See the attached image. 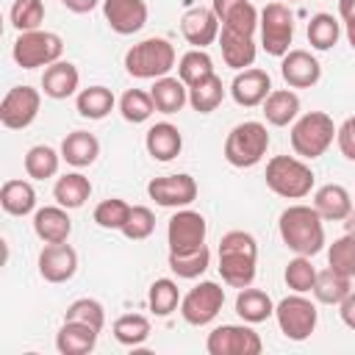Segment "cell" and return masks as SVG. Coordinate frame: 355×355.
I'll return each instance as SVG.
<instances>
[{
    "label": "cell",
    "mask_w": 355,
    "mask_h": 355,
    "mask_svg": "<svg viewBox=\"0 0 355 355\" xmlns=\"http://www.w3.org/2000/svg\"><path fill=\"white\" fill-rule=\"evenodd\" d=\"M277 230L283 244L297 255L313 258L324 247V225L313 205H288L277 219Z\"/></svg>",
    "instance_id": "cell-1"
},
{
    "label": "cell",
    "mask_w": 355,
    "mask_h": 355,
    "mask_svg": "<svg viewBox=\"0 0 355 355\" xmlns=\"http://www.w3.org/2000/svg\"><path fill=\"white\" fill-rule=\"evenodd\" d=\"M258 241L252 233L230 230L219 241V275L233 288H247L255 280Z\"/></svg>",
    "instance_id": "cell-2"
},
{
    "label": "cell",
    "mask_w": 355,
    "mask_h": 355,
    "mask_svg": "<svg viewBox=\"0 0 355 355\" xmlns=\"http://www.w3.org/2000/svg\"><path fill=\"white\" fill-rule=\"evenodd\" d=\"M266 186L283 200H302L313 189V169L294 155H275L266 161Z\"/></svg>",
    "instance_id": "cell-3"
},
{
    "label": "cell",
    "mask_w": 355,
    "mask_h": 355,
    "mask_svg": "<svg viewBox=\"0 0 355 355\" xmlns=\"http://www.w3.org/2000/svg\"><path fill=\"white\" fill-rule=\"evenodd\" d=\"M172 67H175V47L161 36L141 39L125 53V69L130 78L139 80H158L169 75Z\"/></svg>",
    "instance_id": "cell-4"
},
{
    "label": "cell",
    "mask_w": 355,
    "mask_h": 355,
    "mask_svg": "<svg viewBox=\"0 0 355 355\" xmlns=\"http://www.w3.org/2000/svg\"><path fill=\"white\" fill-rule=\"evenodd\" d=\"M336 130L338 128L333 125V116L330 114H324V111H308L300 119H294V125H291V133H288L291 150L300 158L313 161V158H319V155L327 153V147L336 139Z\"/></svg>",
    "instance_id": "cell-5"
},
{
    "label": "cell",
    "mask_w": 355,
    "mask_h": 355,
    "mask_svg": "<svg viewBox=\"0 0 355 355\" xmlns=\"http://www.w3.org/2000/svg\"><path fill=\"white\" fill-rule=\"evenodd\" d=\"M266 150H269V130L263 122L255 119L239 122L225 139V161L239 169H250L261 164Z\"/></svg>",
    "instance_id": "cell-6"
},
{
    "label": "cell",
    "mask_w": 355,
    "mask_h": 355,
    "mask_svg": "<svg viewBox=\"0 0 355 355\" xmlns=\"http://www.w3.org/2000/svg\"><path fill=\"white\" fill-rule=\"evenodd\" d=\"M64 53V42L58 33L53 31H25L17 36L11 55L17 61V67L22 69H36V67H50L55 61H61Z\"/></svg>",
    "instance_id": "cell-7"
},
{
    "label": "cell",
    "mask_w": 355,
    "mask_h": 355,
    "mask_svg": "<svg viewBox=\"0 0 355 355\" xmlns=\"http://www.w3.org/2000/svg\"><path fill=\"white\" fill-rule=\"evenodd\" d=\"M275 319H277V327L280 333L288 338V341H305L311 338V333L316 330V322H319V311L316 305L305 297V294H291V297H283L277 305H275Z\"/></svg>",
    "instance_id": "cell-8"
},
{
    "label": "cell",
    "mask_w": 355,
    "mask_h": 355,
    "mask_svg": "<svg viewBox=\"0 0 355 355\" xmlns=\"http://www.w3.org/2000/svg\"><path fill=\"white\" fill-rule=\"evenodd\" d=\"M261 28V44L269 55L283 58L288 53V44L294 39V14L286 3H266L258 19Z\"/></svg>",
    "instance_id": "cell-9"
},
{
    "label": "cell",
    "mask_w": 355,
    "mask_h": 355,
    "mask_svg": "<svg viewBox=\"0 0 355 355\" xmlns=\"http://www.w3.org/2000/svg\"><path fill=\"white\" fill-rule=\"evenodd\" d=\"M225 305V288L214 280H202L197 283L183 300H180V316L194 324V327H202L208 322L216 319V313L222 311Z\"/></svg>",
    "instance_id": "cell-10"
},
{
    "label": "cell",
    "mask_w": 355,
    "mask_h": 355,
    "mask_svg": "<svg viewBox=\"0 0 355 355\" xmlns=\"http://www.w3.org/2000/svg\"><path fill=\"white\" fill-rule=\"evenodd\" d=\"M205 349L208 355H258L263 341L250 324H219L208 333Z\"/></svg>",
    "instance_id": "cell-11"
},
{
    "label": "cell",
    "mask_w": 355,
    "mask_h": 355,
    "mask_svg": "<svg viewBox=\"0 0 355 355\" xmlns=\"http://www.w3.org/2000/svg\"><path fill=\"white\" fill-rule=\"evenodd\" d=\"M42 108V94L33 86H14L6 92L3 103H0V122L8 130H22L28 128Z\"/></svg>",
    "instance_id": "cell-12"
},
{
    "label": "cell",
    "mask_w": 355,
    "mask_h": 355,
    "mask_svg": "<svg viewBox=\"0 0 355 355\" xmlns=\"http://www.w3.org/2000/svg\"><path fill=\"white\" fill-rule=\"evenodd\" d=\"M205 233H208V222L202 214L191 211V208H180L178 214H172L169 225H166V244L169 252H189L205 244Z\"/></svg>",
    "instance_id": "cell-13"
},
{
    "label": "cell",
    "mask_w": 355,
    "mask_h": 355,
    "mask_svg": "<svg viewBox=\"0 0 355 355\" xmlns=\"http://www.w3.org/2000/svg\"><path fill=\"white\" fill-rule=\"evenodd\" d=\"M147 194L164 208H189L197 200V180L186 172L153 178L147 183Z\"/></svg>",
    "instance_id": "cell-14"
},
{
    "label": "cell",
    "mask_w": 355,
    "mask_h": 355,
    "mask_svg": "<svg viewBox=\"0 0 355 355\" xmlns=\"http://www.w3.org/2000/svg\"><path fill=\"white\" fill-rule=\"evenodd\" d=\"M219 31H222V25H219V17L214 14V8L191 6L180 17V33L191 47L205 50L208 44H214L219 39Z\"/></svg>",
    "instance_id": "cell-15"
},
{
    "label": "cell",
    "mask_w": 355,
    "mask_h": 355,
    "mask_svg": "<svg viewBox=\"0 0 355 355\" xmlns=\"http://www.w3.org/2000/svg\"><path fill=\"white\" fill-rule=\"evenodd\" d=\"M103 17L114 33L130 36L147 25V3L144 0H103Z\"/></svg>",
    "instance_id": "cell-16"
},
{
    "label": "cell",
    "mask_w": 355,
    "mask_h": 355,
    "mask_svg": "<svg viewBox=\"0 0 355 355\" xmlns=\"http://www.w3.org/2000/svg\"><path fill=\"white\" fill-rule=\"evenodd\" d=\"M78 272V252L61 241V244H44L39 252V275L47 283H67Z\"/></svg>",
    "instance_id": "cell-17"
},
{
    "label": "cell",
    "mask_w": 355,
    "mask_h": 355,
    "mask_svg": "<svg viewBox=\"0 0 355 355\" xmlns=\"http://www.w3.org/2000/svg\"><path fill=\"white\" fill-rule=\"evenodd\" d=\"M269 94H272V78H269V72H263L258 67L241 69L230 83V97L236 100V105H244V108L263 105V100Z\"/></svg>",
    "instance_id": "cell-18"
},
{
    "label": "cell",
    "mask_w": 355,
    "mask_h": 355,
    "mask_svg": "<svg viewBox=\"0 0 355 355\" xmlns=\"http://www.w3.org/2000/svg\"><path fill=\"white\" fill-rule=\"evenodd\" d=\"M280 75L291 89H311L322 78V64L308 50H288L280 58Z\"/></svg>",
    "instance_id": "cell-19"
},
{
    "label": "cell",
    "mask_w": 355,
    "mask_h": 355,
    "mask_svg": "<svg viewBox=\"0 0 355 355\" xmlns=\"http://www.w3.org/2000/svg\"><path fill=\"white\" fill-rule=\"evenodd\" d=\"M211 8L219 17V25L225 31L244 33V36H252L261 19V14L250 0H211Z\"/></svg>",
    "instance_id": "cell-20"
},
{
    "label": "cell",
    "mask_w": 355,
    "mask_h": 355,
    "mask_svg": "<svg viewBox=\"0 0 355 355\" xmlns=\"http://www.w3.org/2000/svg\"><path fill=\"white\" fill-rule=\"evenodd\" d=\"M33 233L44 244H61L72 233V219L64 205H44L33 214Z\"/></svg>",
    "instance_id": "cell-21"
},
{
    "label": "cell",
    "mask_w": 355,
    "mask_h": 355,
    "mask_svg": "<svg viewBox=\"0 0 355 355\" xmlns=\"http://www.w3.org/2000/svg\"><path fill=\"white\" fill-rule=\"evenodd\" d=\"M97 336L100 330H94L92 324L64 319V324L55 333V349L61 355H89L97 347Z\"/></svg>",
    "instance_id": "cell-22"
},
{
    "label": "cell",
    "mask_w": 355,
    "mask_h": 355,
    "mask_svg": "<svg viewBox=\"0 0 355 355\" xmlns=\"http://www.w3.org/2000/svg\"><path fill=\"white\" fill-rule=\"evenodd\" d=\"M78 83H80V72L75 64L69 61H55L50 67H44V75H42V89L47 97L53 100H67L78 92Z\"/></svg>",
    "instance_id": "cell-23"
},
{
    "label": "cell",
    "mask_w": 355,
    "mask_h": 355,
    "mask_svg": "<svg viewBox=\"0 0 355 355\" xmlns=\"http://www.w3.org/2000/svg\"><path fill=\"white\" fill-rule=\"evenodd\" d=\"M100 155V141L94 133L89 130H72L64 136L61 141V158L75 166V169H83V166H92Z\"/></svg>",
    "instance_id": "cell-24"
},
{
    "label": "cell",
    "mask_w": 355,
    "mask_h": 355,
    "mask_svg": "<svg viewBox=\"0 0 355 355\" xmlns=\"http://www.w3.org/2000/svg\"><path fill=\"white\" fill-rule=\"evenodd\" d=\"M313 208L319 211L322 219L341 222L352 214V197L341 183H324L313 194Z\"/></svg>",
    "instance_id": "cell-25"
},
{
    "label": "cell",
    "mask_w": 355,
    "mask_h": 355,
    "mask_svg": "<svg viewBox=\"0 0 355 355\" xmlns=\"http://www.w3.org/2000/svg\"><path fill=\"white\" fill-rule=\"evenodd\" d=\"M219 47H222V58L230 69L241 72V69H250L252 61H255V39L252 36H244V33H233V31H219Z\"/></svg>",
    "instance_id": "cell-26"
},
{
    "label": "cell",
    "mask_w": 355,
    "mask_h": 355,
    "mask_svg": "<svg viewBox=\"0 0 355 355\" xmlns=\"http://www.w3.org/2000/svg\"><path fill=\"white\" fill-rule=\"evenodd\" d=\"M144 147L155 161H172L183 150V136L172 122H155L144 136Z\"/></svg>",
    "instance_id": "cell-27"
},
{
    "label": "cell",
    "mask_w": 355,
    "mask_h": 355,
    "mask_svg": "<svg viewBox=\"0 0 355 355\" xmlns=\"http://www.w3.org/2000/svg\"><path fill=\"white\" fill-rule=\"evenodd\" d=\"M150 94H153L155 111H161V114H178L189 103V86L180 78H172V75L158 78L153 83Z\"/></svg>",
    "instance_id": "cell-28"
},
{
    "label": "cell",
    "mask_w": 355,
    "mask_h": 355,
    "mask_svg": "<svg viewBox=\"0 0 355 355\" xmlns=\"http://www.w3.org/2000/svg\"><path fill=\"white\" fill-rule=\"evenodd\" d=\"M53 197L58 205H64L67 211H75L80 208L89 197H92V180L83 175V172H67L55 180L53 186Z\"/></svg>",
    "instance_id": "cell-29"
},
{
    "label": "cell",
    "mask_w": 355,
    "mask_h": 355,
    "mask_svg": "<svg viewBox=\"0 0 355 355\" xmlns=\"http://www.w3.org/2000/svg\"><path fill=\"white\" fill-rule=\"evenodd\" d=\"M236 313L247 322V324H258V322H266L269 316H275V302L266 291L261 288H239V297H236Z\"/></svg>",
    "instance_id": "cell-30"
},
{
    "label": "cell",
    "mask_w": 355,
    "mask_h": 355,
    "mask_svg": "<svg viewBox=\"0 0 355 355\" xmlns=\"http://www.w3.org/2000/svg\"><path fill=\"white\" fill-rule=\"evenodd\" d=\"M300 114V97L291 89H272V94L263 100V116L275 128H286Z\"/></svg>",
    "instance_id": "cell-31"
},
{
    "label": "cell",
    "mask_w": 355,
    "mask_h": 355,
    "mask_svg": "<svg viewBox=\"0 0 355 355\" xmlns=\"http://www.w3.org/2000/svg\"><path fill=\"white\" fill-rule=\"evenodd\" d=\"M349 291H352V277H347V275H341V272H336L330 266L316 275V283H313L316 302H322V305H341Z\"/></svg>",
    "instance_id": "cell-32"
},
{
    "label": "cell",
    "mask_w": 355,
    "mask_h": 355,
    "mask_svg": "<svg viewBox=\"0 0 355 355\" xmlns=\"http://www.w3.org/2000/svg\"><path fill=\"white\" fill-rule=\"evenodd\" d=\"M116 105V97L111 89L105 86H89V89H80L78 97H75V108L80 116L86 119H105Z\"/></svg>",
    "instance_id": "cell-33"
},
{
    "label": "cell",
    "mask_w": 355,
    "mask_h": 355,
    "mask_svg": "<svg viewBox=\"0 0 355 355\" xmlns=\"http://www.w3.org/2000/svg\"><path fill=\"white\" fill-rule=\"evenodd\" d=\"M0 205L11 216H28L36 208V191L28 180H6L0 189Z\"/></svg>",
    "instance_id": "cell-34"
},
{
    "label": "cell",
    "mask_w": 355,
    "mask_h": 355,
    "mask_svg": "<svg viewBox=\"0 0 355 355\" xmlns=\"http://www.w3.org/2000/svg\"><path fill=\"white\" fill-rule=\"evenodd\" d=\"M225 100V86H222V78L214 72L211 78L200 80L197 86H189V105L197 111V114H211L219 108V103Z\"/></svg>",
    "instance_id": "cell-35"
},
{
    "label": "cell",
    "mask_w": 355,
    "mask_h": 355,
    "mask_svg": "<svg viewBox=\"0 0 355 355\" xmlns=\"http://www.w3.org/2000/svg\"><path fill=\"white\" fill-rule=\"evenodd\" d=\"M166 263H169V269H172L178 277L194 280V277H200V275L211 266V250L202 244V247L189 250V252H169Z\"/></svg>",
    "instance_id": "cell-36"
},
{
    "label": "cell",
    "mask_w": 355,
    "mask_h": 355,
    "mask_svg": "<svg viewBox=\"0 0 355 355\" xmlns=\"http://www.w3.org/2000/svg\"><path fill=\"white\" fill-rule=\"evenodd\" d=\"M211 75H214V61H211V55L205 50L191 47L189 53L180 55V61H178V78L186 86H197L200 80H205Z\"/></svg>",
    "instance_id": "cell-37"
},
{
    "label": "cell",
    "mask_w": 355,
    "mask_h": 355,
    "mask_svg": "<svg viewBox=\"0 0 355 355\" xmlns=\"http://www.w3.org/2000/svg\"><path fill=\"white\" fill-rule=\"evenodd\" d=\"M58 164H61V153H55L53 147L47 144H33L28 153H25V172L28 178L33 180H47L58 172Z\"/></svg>",
    "instance_id": "cell-38"
},
{
    "label": "cell",
    "mask_w": 355,
    "mask_h": 355,
    "mask_svg": "<svg viewBox=\"0 0 355 355\" xmlns=\"http://www.w3.org/2000/svg\"><path fill=\"white\" fill-rule=\"evenodd\" d=\"M114 338L125 347H139L150 338V319L144 313H122L114 327H111Z\"/></svg>",
    "instance_id": "cell-39"
},
{
    "label": "cell",
    "mask_w": 355,
    "mask_h": 355,
    "mask_svg": "<svg viewBox=\"0 0 355 355\" xmlns=\"http://www.w3.org/2000/svg\"><path fill=\"white\" fill-rule=\"evenodd\" d=\"M338 36H341V22L333 14L319 11V14L311 17V22H308V42H311L313 50H330V47H336Z\"/></svg>",
    "instance_id": "cell-40"
},
{
    "label": "cell",
    "mask_w": 355,
    "mask_h": 355,
    "mask_svg": "<svg viewBox=\"0 0 355 355\" xmlns=\"http://www.w3.org/2000/svg\"><path fill=\"white\" fill-rule=\"evenodd\" d=\"M180 288L175 280L169 277H158L153 286H150V294H147V302H150V311L155 316H169L178 305H180Z\"/></svg>",
    "instance_id": "cell-41"
},
{
    "label": "cell",
    "mask_w": 355,
    "mask_h": 355,
    "mask_svg": "<svg viewBox=\"0 0 355 355\" xmlns=\"http://www.w3.org/2000/svg\"><path fill=\"white\" fill-rule=\"evenodd\" d=\"M316 275H319V272H316V266L311 263V258H308V255H297V258H291V261L286 263L283 280H286V286H288L291 291L308 294V291H313Z\"/></svg>",
    "instance_id": "cell-42"
},
{
    "label": "cell",
    "mask_w": 355,
    "mask_h": 355,
    "mask_svg": "<svg viewBox=\"0 0 355 355\" xmlns=\"http://www.w3.org/2000/svg\"><path fill=\"white\" fill-rule=\"evenodd\" d=\"M155 111V103H153V94L150 92H141V89H128L122 97H119V114L139 125V122H147Z\"/></svg>",
    "instance_id": "cell-43"
},
{
    "label": "cell",
    "mask_w": 355,
    "mask_h": 355,
    "mask_svg": "<svg viewBox=\"0 0 355 355\" xmlns=\"http://www.w3.org/2000/svg\"><path fill=\"white\" fill-rule=\"evenodd\" d=\"M8 19L19 33L39 31V25L44 22V3L42 0H14Z\"/></svg>",
    "instance_id": "cell-44"
},
{
    "label": "cell",
    "mask_w": 355,
    "mask_h": 355,
    "mask_svg": "<svg viewBox=\"0 0 355 355\" xmlns=\"http://www.w3.org/2000/svg\"><path fill=\"white\" fill-rule=\"evenodd\" d=\"M327 263H330V269H336L347 277H355V233H347L330 244Z\"/></svg>",
    "instance_id": "cell-45"
},
{
    "label": "cell",
    "mask_w": 355,
    "mask_h": 355,
    "mask_svg": "<svg viewBox=\"0 0 355 355\" xmlns=\"http://www.w3.org/2000/svg\"><path fill=\"white\" fill-rule=\"evenodd\" d=\"M128 214H130V205L125 202V200H119V197H108V200H103L97 208H94V222L100 225V227H105V230H122L125 227V222H128Z\"/></svg>",
    "instance_id": "cell-46"
},
{
    "label": "cell",
    "mask_w": 355,
    "mask_h": 355,
    "mask_svg": "<svg viewBox=\"0 0 355 355\" xmlns=\"http://www.w3.org/2000/svg\"><path fill=\"white\" fill-rule=\"evenodd\" d=\"M155 230V214L147 208V205H130V214H128V222L122 227L125 239L130 241H144L150 239Z\"/></svg>",
    "instance_id": "cell-47"
},
{
    "label": "cell",
    "mask_w": 355,
    "mask_h": 355,
    "mask_svg": "<svg viewBox=\"0 0 355 355\" xmlns=\"http://www.w3.org/2000/svg\"><path fill=\"white\" fill-rule=\"evenodd\" d=\"M64 319H75V322H83V324H92L94 330H103L105 327V308L97 302V300H89V297H80L75 302H69Z\"/></svg>",
    "instance_id": "cell-48"
},
{
    "label": "cell",
    "mask_w": 355,
    "mask_h": 355,
    "mask_svg": "<svg viewBox=\"0 0 355 355\" xmlns=\"http://www.w3.org/2000/svg\"><path fill=\"white\" fill-rule=\"evenodd\" d=\"M336 144L347 161H355V116L341 122V128L336 130Z\"/></svg>",
    "instance_id": "cell-49"
},
{
    "label": "cell",
    "mask_w": 355,
    "mask_h": 355,
    "mask_svg": "<svg viewBox=\"0 0 355 355\" xmlns=\"http://www.w3.org/2000/svg\"><path fill=\"white\" fill-rule=\"evenodd\" d=\"M338 17L347 31V42L355 50V0H338Z\"/></svg>",
    "instance_id": "cell-50"
},
{
    "label": "cell",
    "mask_w": 355,
    "mask_h": 355,
    "mask_svg": "<svg viewBox=\"0 0 355 355\" xmlns=\"http://www.w3.org/2000/svg\"><path fill=\"white\" fill-rule=\"evenodd\" d=\"M338 313H341V322H344L349 330H355V291L347 294V300L338 305Z\"/></svg>",
    "instance_id": "cell-51"
},
{
    "label": "cell",
    "mask_w": 355,
    "mask_h": 355,
    "mask_svg": "<svg viewBox=\"0 0 355 355\" xmlns=\"http://www.w3.org/2000/svg\"><path fill=\"white\" fill-rule=\"evenodd\" d=\"M100 3H103V0H67L64 6H67L72 14H89V11H94Z\"/></svg>",
    "instance_id": "cell-52"
},
{
    "label": "cell",
    "mask_w": 355,
    "mask_h": 355,
    "mask_svg": "<svg viewBox=\"0 0 355 355\" xmlns=\"http://www.w3.org/2000/svg\"><path fill=\"white\" fill-rule=\"evenodd\" d=\"M61 3H67V0H61Z\"/></svg>",
    "instance_id": "cell-53"
},
{
    "label": "cell",
    "mask_w": 355,
    "mask_h": 355,
    "mask_svg": "<svg viewBox=\"0 0 355 355\" xmlns=\"http://www.w3.org/2000/svg\"><path fill=\"white\" fill-rule=\"evenodd\" d=\"M288 3H291V0H288Z\"/></svg>",
    "instance_id": "cell-54"
}]
</instances>
